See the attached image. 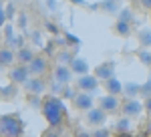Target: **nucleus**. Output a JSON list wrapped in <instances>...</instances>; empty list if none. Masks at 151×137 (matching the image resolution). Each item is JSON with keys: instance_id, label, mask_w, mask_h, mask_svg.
I'll list each match as a JSON object with an SVG mask.
<instances>
[{"instance_id": "7", "label": "nucleus", "mask_w": 151, "mask_h": 137, "mask_svg": "<svg viewBox=\"0 0 151 137\" xmlns=\"http://www.w3.org/2000/svg\"><path fill=\"white\" fill-rule=\"evenodd\" d=\"M123 115L125 117H137V115L143 111V105L139 101H135V99H127V101L123 103Z\"/></svg>"}, {"instance_id": "13", "label": "nucleus", "mask_w": 151, "mask_h": 137, "mask_svg": "<svg viewBox=\"0 0 151 137\" xmlns=\"http://www.w3.org/2000/svg\"><path fill=\"white\" fill-rule=\"evenodd\" d=\"M70 71L77 73V75H89V63L81 57H75L70 63Z\"/></svg>"}, {"instance_id": "19", "label": "nucleus", "mask_w": 151, "mask_h": 137, "mask_svg": "<svg viewBox=\"0 0 151 137\" xmlns=\"http://www.w3.org/2000/svg\"><path fill=\"white\" fill-rule=\"evenodd\" d=\"M73 55H70L69 50H60V53H58V63H60V65H69L70 67V63H73Z\"/></svg>"}, {"instance_id": "33", "label": "nucleus", "mask_w": 151, "mask_h": 137, "mask_svg": "<svg viewBox=\"0 0 151 137\" xmlns=\"http://www.w3.org/2000/svg\"><path fill=\"white\" fill-rule=\"evenodd\" d=\"M143 109H145L147 113H151V97H147V99H145V105H143Z\"/></svg>"}, {"instance_id": "38", "label": "nucleus", "mask_w": 151, "mask_h": 137, "mask_svg": "<svg viewBox=\"0 0 151 137\" xmlns=\"http://www.w3.org/2000/svg\"><path fill=\"white\" fill-rule=\"evenodd\" d=\"M117 137H133V135H131V131H123V133H119Z\"/></svg>"}, {"instance_id": "44", "label": "nucleus", "mask_w": 151, "mask_h": 137, "mask_svg": "<svg viewBox=\"0 0 151 137\" xmlns=\"http://www.w3.org/2000/svg\"><path fill=\"white\" fill-rule=\"evenodd\" d=\"M0 68H2V67H0Z\"/></svg>"}, {"instance_id": "36", "label": "nucleus", "mask_w": 151, "mask_h": 137, "mask_svg": "<svg viewBox=\"0 0 151 137\" xmlns=\"http://www.w3.org/2000/svg\"><path fill=\"white\" fill-rule=\"evenodd\" d=\"M141 4H143L145 8H149V10H151V0H141Z\"/></svg>"}, {"instance_id": "28", "label": "nucleus", "mask_w": 151, "mask_h": 137, "mask_svg": "<svg viewBox=\"0 0 151 137\" xmlns=\"http://www.w3.org/2000/svg\"><path fill=\"white\" fill-rule=\"evenodd\" d=\"M30 105H32V107H42L40 97H38V95H30Z\"/></svg>"}, {"instance_id": "12", "label": "nucleus", "mask_w": 151, "mask_h": 137, "mask_svg": "<svg viewBox=\"0 0 151 137\" xmlns=\"http://www.w3.org/2000/svg\"><path fill=\"white\" fill-rule=\"evenodd\" d=\"M105 119V111L101 107H93V109H89V115H87V121L91 123V125H101Z\"/></svg>"}, {"instance_id": "29", "label": "nucleus", "mask_w": 151, "mask_h": 137, "mask_svg": "<svg viewBox=\"0 0 151 137\" xmlns=\"http://www.w3.org/2000/svg\"><path fill=\"white\" fill-rule=\"evenodd\" d=\"M6 18H8V14H6V8H4V6L0 4V26L6 22Z\"/></svg>"}, {"instance_id": "1", "label": "nucleus", "mask_w": 151, "mask_h": 137, "mask_svg": "<svg viewBox=\"0 0 151 137\" xmlns=\"http://www.w3.org/2000/svg\"><path fill=\"white\" fill-rule=\"evenodd\" d=\"M42 115H45V119L48 121V125L50 127H58L63 121H65V117H67V107H65V103L60 101L58 97H48L42 101Z\"/></svg>"}, {"instance_id": "24", "label": "nucleus", "mask_w": 151, "mask_h": 137, "mask_svg": "<svg viewBox=\"0 0 151 137\" xmlns=\"http://www.w3.org/2000/svg\"><path fill=\"white\" fill-rule=\"evenodd\" d=\"M103 8L105 10H119V0H109V2H105Z\"/></svg>"}, {"instance_id": "8", "label": "nucleus", "mask_w": 151, "mask_h": 137, "mask_svg": "<svg viewBox=\"0 0 151 137\" xmlns=\"http://www.w3.org/2000/svg\"><path fill=\"white\" fill-rule=\"evenodd\" d=\"M113 71H115V63L113 61H107V63H101L99 67H97V71H95V77L97 79H111L113 77Z\"/></svg>"}, {"instance_id": "42", "label": "nucleus", "mask_w": 151, "mask_h": 137, "mask_svg": "<svg viewBox=\"0 0 151 137\" xmlns=\"http://www.w3.org/2000/svg\"><path fill=\"white\" fill-rule=\"evenodd\" d=\"M147 129H149V131H151V123H149V125H147Z\"/></svg>"}, {"instance_id": "14", "label": "nucleus", "mask_w": 151, "mask_h": 137, "mask_svg": "<svg viewBox=\"0 0 151 137\" xmlns=\"http://www.w3.org/2000/svg\"><path fill=\"white\" fill-rule=\"evenodd\" d=\"M105 89L109 91V95H119V93H123V85L119 83L117 77H111L105 81Z\"/></svg>"}, {"instance_id": "10", "label": "nucleus", "mask_w": 151, "mask_h": 137, "mask_svg": "<svg viewBox=\"0 0 151 137\" xmlns=\"http://www.w3.org/2000/svg\"><path fill=\"white\" fill-rule=\"evenodd\" d=\"M99 107L103 109L105 113H113L119 109V101H117V95H107L103 99H99Z\"/></svg>"}, {"instance_id": "5", "label": "nucleus", "mask_w": 151, "mask_h": 137, "mask_svg": "<svg viewBox=\"0 0 151 137\" xmlns=\"http://www.w3.org/2000/svg\"><path fill=\"white\" fill-rule=\"evenodd\" d=\"M73 103H75V107H77V109H85V111L93 109V97H91L89 93H85V91L77 93V95H75V99H73Z\"/></svg>"}, {"instance_id": "27", "label": "nucleus", "mask_w": 151, "mask_h": 137, "mask_svg": "<svg viewBox=\"0 0 151 137\" xmlns=\"http://www.w3.org/2000/svg\"><path fill=\"white\" fill-rule=\"evenodd\" d=\"M91 137H111V133H109L107 129H97V131L91 133Z\"/></svg>"}, {"instance_id": "16", "label": "nucleus", "mask_w": 151, "mask_h": 137, "mask_svg": "<svg viewBox=\"0 0 151 137\" xmlns=\"http://www.w3.org/2000/svg\"><path fill=\"white\" fill-rule=\"evenodd\" d=\"M14 58H16V53H12L10 48H0V67H8L14 63Z\"/></svg>"}, {"instance_id": "39", "label": "nucleus", "mask_w": 151, "mask_h": 137, "mask_svg": "<svg viewBox=\"0 0 151 137\" xmlns=\"http://www.w3.org/2000/svg\"><path fill=\"white\" fill-rule=\"evenodd\" d=\"M77 137H91V135H89L87 131H79V133H77Z\"/></svg>"}, {"instance_id": "18", "label": "nucleus", "mask_w": 151, "mask_h": 137, "mask_svg": "<svg viewBox=\"0 0 151 137\" xmlns=\"http://www.w3.org/2000/svg\"><path fill=\"white\" fill-rule=\"evenodd\" d=\"M123 91L127 93V95H129V99H131V97H135V95H137V93L141 91V87L137 85V83H129V85H125V87H123Z\"/></svg>"}, {"instance_id": "11", "label": "nucleus", "mask_w": 151, "mask_h": 137, "mask_svg": "<svg viewBox=\"0 0 151 137\" xmlns=\"http://www.w3.org/2000/svg\"><path fill=\"white\" fill-rule=\"evenodd\" d=\"M70 75H73V71H70V67H67V65H58V67L55 68V79H57L58 83H63V85H69Z\"/></svg>"}, {"instance_id": "20", "label": "nucleus", "mask_w": 151, "mask_h": 137, "mask_svg": "<svg viewBox=\"0 0 151 137\" xmlns=\"http://www.w3.org/2000/svg\"><path fill=\"white\" fill-rule=\"evenodd\" d=\"M139 43L143 46H151V30H141L139 32Z\"/></svg>"}, {"instance_id": "15", "label": "nucleus", "mask_w": 151, "mask_h": 137, "mask_svg": "<svg viewBox=\"0 0 151 137\" xmlns=\"http://www.w3.org/2000/svg\"><path fill=\"white\" fill-rule=\"evenodd\" d=\"M16 58H18V65H28V63L35 58V53H32L28 46H22V48H18Z\"/></svg>"}, {"instance_id": "4", "label": "nucleus", "mask_w": 151, "mask_h": 137, "mask_svg": "<svg viewBox=\"0 0 151 137\" xmlns=\"http://www.w3.org/2000/svg\"><path fill=\"white\" fill-rule=\"evenodd\" d=\"M97 85H99V79H97L95 75H81V79L77 81L79 91H85V93L95 91V89H97Z\"/></svg>"}, {"instance_id": "3", "label": "nucleus", "mask_w": 151, "mask_h": 137, "mask_svg": "<svg viewBox=\"0 0 151 137\" xmlns=\"http://www.w3.org/2000/svg\"><path fill=\"white\" fill-rule=\"evenodd\" d=\"M28 79H30V71H28V65H16V67L10 71V81H12V83L24 85V83H26Z\"/></svg>"}, {"instance_id": "25", "label": "nucleus", "mask_w": 151, "mask_h": 137, "mask_svg": "<svg viewBox=\"0 0 151 137\" xmlns=\"http://www.w3.org/2000/svg\"><path fill=\"white\" fill-rule=\"evenodd\" d=\"M141 95H145V97H151V79L145 83V85H141Z\"/></svg>"}, {"instance_id": "6", "label": "nucleus", "mask_w": 151, "mask_h": 137, "mask_svg": "<svg viewBox=\"0 0 151 137\" xmlns=\"http://www.w3.org/2000/svg\"><path fill=\"white\" fill-rule=\"evenodd\" d=\"M28 71H30V75H32V77H38V75H42V73L47 71V58L35 55V58L28 63Z\"/></svg>"}, {"instance_id": "23", "label": "nucleus", "mask_w": 151, "mask_h": 137, "mask_svg": "<svg viewBox=\"0 0 151 137\" xmlns=\"http://www.w3.org/2000/svg\"><path fill=\"white\" fill-rule=\"evenodd\" d=\"M60 93H63V97H65V99H75V95H77V93H75V91L69 87V85H65Z\"/></svg>"}, {"instance_id": "17", "label": "nucleus", "mask_w": 151, "mask_h": 137, "mask_svg": "<svg viewBox=\"0 0 151 137\" xmlns=\"http://www.w3.org/2000/svg\"><path fill=\"white\" fill-rule=\"evenodd\" d=\"M115 30L121 34V36H127V34L131 32V26H129V22H125V20H117Z\"/></svg>"}, {"instance_id": "37", "label": "nucleus", "mask_w": 151, "mask_h": 137, "mask_svg": "<svg viewBox=\"0 0 151 137\" xmlns=\"http://www.w3.org/2000/svg\"><path fill=\"white\" fill-rule=\"evenodd\" d=\"M52 50H55V45H52V43H48V45H47V53H48V55H50Z\"/></svg>"}, {"instance_id": "43", "label": "nucleus", "mask_w": 151, "mask_h": 137, "mask_svg": "<svg viewBox=\"0 0 151 137\" xmlns=\"http://www.w3.org/2000/svg\"><path fill=\"white\" fill-rule=\"evenodd\" d=\"M0 117H2V115H0Z\"/></svg>"}, {"instance_id": "32", "label": "nucleus", "mask_w": 151, "mask_h": 137, "mask_svg": "<svg viewBox=\"0 0 151 137\" xmlns=\"http://www.w3.org/2000/svg\"><path fill=\"white\" fill-rule=\"evenodd\" d=\"M12 93H14V87L10 85V87H6V89H2V97H10Z\"/></svg>"}, {"instance_id": "21", "label": "nucleus", "mask_w": 151, "mask_h": 137, "mask_svg": "<svg viewBox=\"0 0 151 137\" xmlns=\"http://www.w3.org/2000/svg\"><path fill=\"white\" fill-rule=\"evenodd\" d=\"M115 127H117V131H119V133H123V131H129V117H123V119H121V121H119Z\"/></svg>"}, {"instance_id": "34", "label": "nucleus", "mask_w": 151, "mask_h": 137, "mask_svg": "<svg viewBox=\"0 0 151 137\" xmlns=\"http://www.w3.org/2000/svg\"><path fill=\"white\" fill-rule=\"evenodd\" d=\"M47 30H48V32H52V34H57V26H55L52 22H47Z\"/></svg>"}, {"instance_id": "40", "label": "nucleus", "mask_w": 151, "mask_h": 137, "mask_svg": "<svg viewBox=\"0 0 151 137\" xmlns=\"http://www.w3.org/2000/svg\"><path fill=\"white\" fill-rule=\"evenodd\" d=\"M32 40H35V43H38V40H40V34L35 32V34H32Z\"/></svg>"}, {"instance_id": "31", "label": "nucleus", "mask_w": 151, "mask_h": 137, "mask_svg": "<svg viewBox=\"0 0 151 137\" xmlns=\"http://www.w3.org/2000/svg\"><path fill=\"white\" fill-rule=\"evenodd\" d=\"M4 34H6V40L10 43L12 38H14V34H12V26H6V28H4Z\"/></svg>"}, {"instance_id": "41", "label": "nucleus", "mask_w": 151, "mask_h": 137, "mask_svg": "<svg viewBox=\"0 0 151 137\" xmlns=\"http://www.w3.org/2000/svg\"><path fill=\"white\" fill-rule=\"evenodd\" d=\"M45 137H58V135H57V133H47Z\"/></svg>"}, {"instance_id": "26", "label": "nucleus", "mask_w": 151, "mask_h": 137, "mask_svg": "<svg viewBox=\"0 0 151 137\" xmlns=\"http://www.w3.org/2000/svg\"><path fill=\"white\" fill-rule=\"evenodd\" d=\"M131 18H133V14H131V10H121V14H119V20H125V22H131Z\"/></svg>"}, {"instance_id": "35", "label": "nucleus", "mask_w": 151, "mask_h": 137, "mask_svg": "<svg viewBox=\"0 0 151 137\" xmlns=\"http://www.w3.org/2000/svg\"><path fill=\"white\" fill-rule=\"evenodd\" d=\"M6 14H8V16H12V14H14V6H12V4H8V6H6Z\"/></svg>"}, {"instance_id": "9", "label": "nucleus", "mask_w": 151, "mask_h": 137, "mask_svg": "<svg viewBox=\"0 0 151 137\" xmlns=\"http://www.w3.org/2000/svg\"><path fill=\"white\" fill-rule=\"evenodd\" d=\"M24 89L30 93V95H40L45 91V81L40 77H30V79L24 83Z\"/></svg>"}, {"instance_id": "30", "label": "nucleus", "mask_w": 151, "mask_h": 137, "mask_svg": "<svg viewBox=\"0 0 151 137\" xmlns=\"http://www.w3.org/2000/svg\"><path fill=\"white\" fill-rule=\"evenodd\" d=\"M10 43L14 46H18V48H22V46H24V38H22V36H16V38H12Z\"/></svg>"}, {"instance_id": "2", "label": "nucleus", "mask_w": 151, "mask_h": 137, "mask_svg": "<svg viewBox=\"0 0 151 137\" xmlns=\"http://www.w3.org/2000/svg\"><path fill=\"white\" fill-rule=\"evenodd\" d=\"M24 133V123L18 115H2L0 117V135L2 137H20Z\"/></svg>"}, {"instance_id": "22", "label": "nucleus", "mask_w": 151, "mask_h": 137, "mask_svg": "<svg viewBox=\"0 0 151 137\" xmlns=\"http://www.w3.org/2000/svg\"><path fill=\"white\" fill-rule=\"evenodd\" d=\"M139 61L143 65H151V53L149 50H141L139 53Z\"/></svg>"}]
</instances>
